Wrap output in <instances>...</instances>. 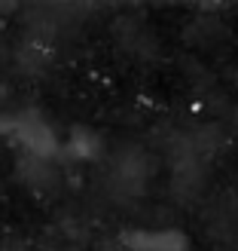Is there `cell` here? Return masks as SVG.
<instances>
[{
  "instance_id": "4",
  "label": "cell",
  "mask_w": 238,
  "mask_h": 251,
  "mask_svg": "<svg viewBox=\"0 0 238 251\" xmlns=\"http://www.w3.org/2000/svg\"><path fill=\"white\" fill-rule=\"evenodd\" d=\"M113 181L122 187L125 193H141L144 184L150 181V162L141 150H129L116 159V169H113Z\"/></svg>"
},
{
  "instance_id": "1",
  "label": "cell",
  "mask_w": 238,
  "mask_h": 251,
  "mask_svg": "<svg viewBox=\"0 0 238 251\" xmlns=\"http://www.w3.org/2000/svg\"><path fill=\"white\" fill-rule=\"evenodd\" d=\"M0 132L31 162H52L61 153V138L55 132V126L46 120V114H40L34 107L3 117L0 120Z\"/></svg>"
},
{
  "instance_id": "3",
  "label": "cell",
  "mask_w": 238,
  "mask_h": 251,
  "mask_svg": "<svg viewBox=\"0 0 238 251\" xmlns=\"http://www.w3.org/2000/svg\"><path fill=\"white\" fill-rule=\"evenodd\" d=\"M101 150H104V141L95 129H89V126H73L67 132V138L61 141L58 156L73 159V162H92V159L101 156Z\"/></svg>"
},
{
  "instance_id": "2",
  "label": "cell",
  "mask_w": 238,
  "mask_h": 251,
  "mask_svg": "<svg viewBox=\"0 0 238 251\" xmlns=\"http://www.w3.org/2000/svg\"><path fill=\"white\" fill-rule=\"evenodd\" d=\"M125 251H190V236L174 227L162 230H125L119 236Z\"/></svg>"
}]
</instances>
